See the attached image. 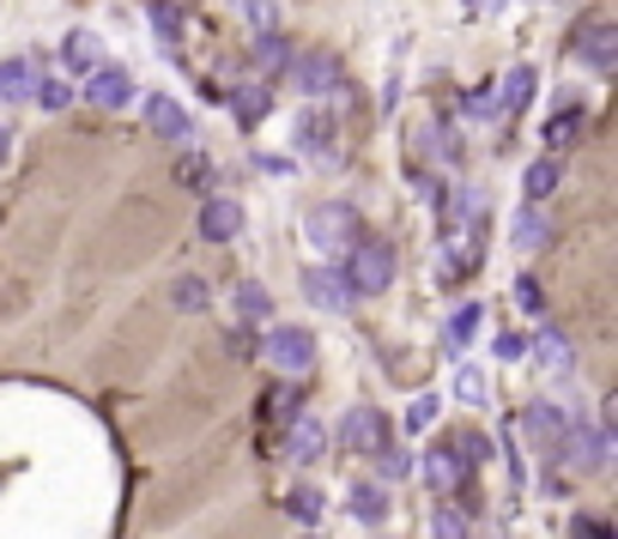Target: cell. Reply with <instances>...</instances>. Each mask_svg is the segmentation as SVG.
I'll return each instance as SVG.
<instances>
[{"label": "cell", "instance_id": "cell-1", "mask_svg": "<svg viewBox=\"0 0 618 539\" xmlns=\"http://www.w3.org/2000/svg\"><path fill=\"white\" fill-rule=\"evenodd\" d=\"M346 286H352V298H382V291L394 286V242L382 237H358L352 255L340 261Z\"/></svg>", "mask_w": 618, "mask_h": 539}, {"label": "cell", "instance_id": "cell-2", "mask_svg": "<svg viewBox=\"0 0 618 539\" xmlns=\"http://www.w3.org/2000/svg\"><path fill=\"white\" fill-rule=\"evenodd\" d=\"M303 237L321 255H352V242L364 237V213L346 207V200H321V207L303 213Z\"/></svg>", "mask_w": 618, "mask_h": 539}, {"label": "cell", "instance_id": "cell-3", "mask_svg": "<svg viewBox=\"0 0 618 539\" xmlns=\"http://www.w3.org/2000/svg\"><path fill=\"white\" fill-rule=\"evenodd\" d=\"M564 460H570L576 473H607L612 467V436H607V425H595V418H570L564 425V448H558Z\"/></svg>", "mask_w": 618, "mask_h": 539}, {"label": "cell", "instance_id": "cell-4", "mask_svg": "<svg viewBox=\"0 0 618 539\" xmlns=\"http://www.w3.org/2000/svg\"><path fill=\"white\" fill-rule=\"evenodd\" d=\"M570 55L583 61L588 73L607 80V73L618 68V24L600 19V12H595V19H583V24H576V37H570Z\"/></svg>", "mask_w": 618, "mask_h": 539}, {"label": "cell", "instance_id": "cell-5", "mask_svg": "<svg viewBox=\"0 0 618 539\" xmlns=\"http://www.w3.org/2000/svg\"><path fill=\"white\" fill-rule=\"evenodd\" d=\"M261 357L279 370V376H303V370L316 364V333L309 328H274L261 340Z\"/></svg>", "mask_w": 618, "mask_h": 539}, {"label": "cell", "instance_id": "cell-6", "mask_svg": "<svg viewBox=\"0 0 618 539\" xmlns=\"http://www.w3.org/2000/svg\"><path fill=\"white\" fill-rule=\"evenodd\" d=\"M389 443H394V425L377 413V406H352V413H346V425H340L346 455H377V448H389Z\"/></svg>", "mask_w": 618, "mask_h": 539}, {"label": "cell", "instance_id": "cell-7", "mask_svg": "<svg viewBox=\"0 0 618 539\" xmlns=\"http://www.w3.org/2000/svg\"><path fill=\"white\" fill-rule=\"evenodd\" d=\"M85 104H92V110H127V104H134V73L103 61L97 73H85Z\"/></svg>", "mask_w": 618, "mask_h": 539}, {"label": "cell", "instance_id": "cell-8", "mask_svg": "<svg viewBox=\"0 0 618 539\" xmlns=\"http://www.w3.org/2000/svg\"><path fill=\"white\" fill-rule=\"evenodd\" d=\"M564 406H552V401H534V406H522V418H515V431H527L539 443V455H558L564 448Z\"/></svg>", "mask_w": 618, "mask_h": 539}, {"label": "cell", "instance_id": "cell-9", "mask_svg": "<svg viewBox=\"0 0 618 539\" xmlns=\"http://www.w3.org/2000/svg\"><path fill=\"white\" fill-rule=\"evenodd\" d=\"M303 298L316 303V310H352V286H346L340 267H303Z\"/></svg>", "mask_w": 618, "mask_h": 539}, {"label": "cell", "instance_id": "cell-10", "mask_svg": "<svg viewBox=\"0 0 618 539\" xmlns=\"http://www.w3.org/2000/svg\"><path fill=\"white\" fill-rule=\"evenodd\" d=\"M291 80H298L309 97H328L333 85H340V61H333L328 49H309V55L291 61Z\"/></svg>", "mask_w": 618, "mask_h": 539}, {"label": "cell", "instance_id": "cell-11", "mask_svg": "<svg viewBox=\"0 0 618 539\" xmlns=\"http://www.w3.org/2000/svg\"><path fill=\"white\" fill-rule=\"evenodd\" d=\"M461 479H467V467L455 460V448H449V443L424 448V485H431L436 497H455V491H461Z\"/></svg>", "mask_w": 618, "mask_h": 539}, {"label": "cell", "instance_id": "cell-12", "mask_svg": "<svg viewBox=\"0 0 618 539\" xmlns=\"http://www.w3.org/2000/svg\"><path fill=\"white\" fill-rule=\"evenodd\" d=\"M527 357H539L546 376H570V370H576V352H570V340H564L558 328H539L534 340H527Z\"/></svg>", "mask_w": 618, "mask_h": 539}, {"label": "cell", "instance_id": "cell-13", "mask_svg": "<svg viewBox=\"0 0 618 539\" xmlns=\"http://www.w3.org/2000/svg\"><path fill=\"white\" fill-rule=\"evenodd\" d=\"M146 122L164 139H195V115L176 104V97H146Z\"/></svg>", "mask_w": 618, "mask_h": 539}, {"label": "cell", "instance_id": "cell-14", "mask_svg": "<svg viewBox=\"0 0 618 539\" xmlns=\"http://www.w3.org/2000/svg\"><path fill=\"white\" fill-rule=\"evenodd\" d=\"M328 455V425L321 418H298V425L286 431V460H298V467H309V460Z\"/></svg>", "mask_w": 618, "mask_h": 539}, {"label": "cell", "instance_id": "cell-15", "mask_svg": "<svg viewBox=\"0 0 618 539\" xmlns=\"http://www.w3.org/2000/svg\"><path fill=\"white\" fill-rule=\"evenodd\" d=\"M200 237L206 242H237L243 237V207L237 200H206L200 207Z\"/></svg>", "mask_w": 618, "mask_h": 539}, {"label": "cell", "instance_id": "cell-16", "mask_svg": "<svg viewBox=\"0 0 618 539\" xmlns=\"http://www.w3.org/2000/svg\"><path fill=\"white\" fill-rule=\"evenodd\" d=\"M31 92H37V61L31 55L0 61V104H31Z\"/></svg>", "mask_w": 618, "mask_h": 539}, {"label": "cell", "instance_id": "cell-17", "mask_svg": "<svg viewBox=\"0 0 618 539\" xmlns=\"http://www.w3.org/2000/svg\"><path fill=\"white\" fill-rule=\"evenodd\" d=\"M61 61H68L80 80H85V73H97L103 68V37L97 31H68V37H61Z\"/></svg>", "mask_w": 618, "mask_h": 539}, {"label": "cell", "instance_id": "cell-18", "mask_svg": "<svg viewBox=\"0 0 618 539\" xmlns=\"http://www.w3.org/2000/svg\"><path fill=\"white\" fill-rule=\"evenodd\" d=\"M534 92H539V73L527 68V61H522V68H509V73H504V85H497V115L527 110V104H534Z\"/></svg>", "mask_w": 618, "mask_h": 539}, {"label": "cell", "instance_id": "cell-19", "mask_svg": "<svg viewBox=\"0 0 618 539\" xmlns=\"http://www.w3.org/2000/svg\"><path fill=\"white\" fill-rule=\"evenodd\" d=\"M230 315H237V328H261L267 315H274V298H267V286L243 279V286L230 291Z\"/></svg>", "mask_w": 618, "mask_h": 539}, {"label": "cell", "instance_id": "cell-20", "mask_svg": "<svg viewBox=\"0 0 618 539\" xmlns=\"http://www.w3.org/2000/svg\"><path fill=\"white\" fill-rule=\"evenodd\" d=\"M230 115H237V127H261L274 115V92L267 85H237L230 92Z\"/></svg>", "mask_w": 618, "mask_h": 539}, {"label": "cell", "instance_id": "cell-21", "mask_svg": "<svg viewBox=\"0 0 618 539\" xmlns=\"http://www.w3.org/2000/svg\"><path fill=\"white\" fill-rule=\"evenodd\" d=\"M346 509H352L364 528H377V521L389 516V491H382V485H370V479H358V485H352V497H346Z\"/></svg>", "mask_w": 618, "mask_h": 539}, {"label": "cell", "instance_id": "cell-22", "mask_svg": "<svg viewBox=\"0 0 618 539\" xmlns=\"http://www.w3.org/2000/svg\"><path fill=\"white\" fill-rule=\"evenodd\" d=\"M249 61H255V68H261V73H291V61H298V49H291L286 37L274 31V37H255V55H249Z\"/></svg>", "mask_w": 618, "mask_h": 539}, {"label": "cell", "instance_id": "cell-23", "mask_svg": "<svg viewBox=\"0 0 618 539\" xmlns=\"http://www.w3.org/2000/svg\"><path fill=\"white\" fill-rule=\"evenodd\" d=\"M558 183H564V164H558V158H534V164H527V176H522L527 200H546V195H558Z\"/></svg>", "mask_w": 618, "mask_h": 539}, {"label": "cell", "instance_id": "cell-24", "mask_svg": "<svg viewBox=\"0 0 618 539\" xmlns=\"http://www.w3.org/2000/svg\"><path fill=\"white\" fill-rule=\"evenodd\" d=\"M230 12H237L255 37H274L279 31V7H274V0H230Z\"/></svg>", "mask_w": 618, "mask_h": 539}, {"label": "cell", "instance_id": "cell-25", "mask_svg": "<svg viewBox=\"0 0 618 539\" xmlns=\"http://www.w3.org/2000/svg\"><path fill=\"white\" fill-rule=\"evenodd\" d=\"M576 139H583V104H564V110L546 122V146L558 152V146H576Z\"/></svg>", "mask_w": 618, "mask_h": 539}, {"label": "cell", "instance_id": "cell-26", "mask_svg": "<svg viewBox=\"0 0 618 539\" xmlns=\"http://www.w3.org/2000/svg\"><path fill=\"white\" fill-rule=\"evenodd\" d=\"M286 516L291 521H321V516H328V497H321L316 485H291V491H286Z\"/></svg>", "mask_w": 618, "mask_h": 539}, {"label": "cell", "instance_id": "cell-27", "mask_svg": "<svg viewBox=\"0 0 618 539\" xmlns=\"http://www.w3.org/2000/svg\"><path fill=\"white\" fill-rule=\"evenodd\" d=\"M146 19H152V37H158L164 49H176V43H183V12H176L171 0H152V7H146Z\"/></svg>", "mask_w": 618, "mask_h": 539}, {"label": "cell", "instance_id": "cell-28", "mask_svg": "<svg viewBox=\"0 0 618 539\" xmlns=\"http://www.w3.org/2000/svg\"><path fill=\"white\" fill-rule=\"evenodd\" d=\"M431 539H473V521L461 516L455 504H436L431 509Z\"/></svg>", "mask_w": 618, "mask_h": 539}, {"label": "cell", "instance_id": "cell-29", "mask_svg": "<svg viewBox=\"0 0 618 539\" xmlns=\"http://www.w3.org/2000/svg\"><path fill=\"white\" fill-rule=\"evenodd\" d=\"M546 242H552L546 213H522V218H515V249H546Z\"/></svg>", "mask_w": 618, "mask_h": 539}, {"label": "cell", "instance_id": "cell-30", "mask_svg": "<svg viewBox=\"0 0 618 539\" xmlns=\"http://www.w3.org/2000/svg\"><path fill=\"white\" fill-rule=\"evenodd\" d=\"M171 303H176V310H183V315H195V310H206V279H195V273H183V279H176V286H171Z\"/></svg>", "mask_w": 618, "mask_h": 539}, {"label": "cell", "instance_id": "cell-31", "mask_svg": "<svg viewBox=\"0 0 618 539\" xmlns=\"http://www.w3.org/2000/svg\"><path fill=\"white\" fill-rule=\"evenodd\" d=\"M267 418H274V425L279 431H291V425H298V388H274V394H267Z\"/></svg>", "mask_w": 618, "mask_h": 539}, {"label": "cell", "instance_id": "cell-32", "mask_svg": "<svg viewBox=\"0 0 618 539\" xmlns=\"http://www.w3.org/2000/svg\"><path fill=\"white\" fill-rule=\"evenodd\" d=\"M480 303H461V310H455V322H449V345H467L473 340V333H480Z\"/></svg>", "mask_w": 618, "mask_h": 539}, {"label": "cell", "instance_id": "cell-33", "mask_svg": "<svg viewBox=\"0 0 618 539\" xmlns=\"http://www.w3.org/2000/svg\"><path fill=\"white\" fill-rule=\"evenodd\" d=\"M436 413H443V401H436V394H431V388H424V394H419V401H412V406H406V431H424V425H436Z\"/></svg>", "mask_w": 618, "mask_h": 539}, {"label": "cell", "instance_id": "cell-34", "mask_svg": "<svg viewBox=\"0 0 618 539\" xmlns=\"http://www.w3.org/2000/svg\"><path fill=\"white\" fill-rule=\"evenodd\" d=\"M377 467H382V479H406L412 473V455L401 443H389V448H377Z\"/></svg>", "mask_w": 618, "mask_h": 539}, {"label": "cell", "instance_id": "cell-35", "mask_svg": "<svg viewBox=\"0 0 618 539\" xmlns=\"http://www.w3.org/2000/svg\"><path fill=\"white\" fill-rule=\"evenodd\" d=\"M176 176H183L188 188H213V183H218L213 158H183V164H176Z\"/></svg>", "mask_w": 618, "mask_h": 539}, {"label": "cell", "instance_id": "cell-36", "mask_svg": "<svg viewBox=\"0 0 618 539\" xmlns=\"http://www.w3.org/2000/svg\"><path fill=\"white\" fill-rule=\"evenodd\" d=\"M455 401H467V406H480L485 401V376L473 364H461V376H455Z\"/></svg>", "mask_w": 618, "mask_h": 539}, {"label": "cell", "instance_id": "cell-37", "mask_svg": "<svg viewBox=\"0 0 618 539\" xmlns=\"http://www.w3.org/2000/svg\"><path fill=\"white\" fill-rule=\"evenodd\" d=\"M37 104H43V110H68L73 104V92H68V85H61V80H37Z\"/></svg>", "mask_w": 618, "mask_h": 539}, {"label": "cell", "instance_id": "cell-38", "mask_svg": "<svg viewBox=\"0 0 618 539\" xmlns=\"http://www.w3.org/2000/svg\"><path fill=\"white\" fill-rule=\"evenodd\" d=\"M303 146H316V152H328V158H333V122L309 115V122H303Z\"/></svg>", "mask_w": 618, "mask_h": 539}, {"label": "cell", "instance_id": "cell-39", "mask_svg": "<svg viewBox=\"0 0 618 539\" xmlns=\"http://www.w3.org/2000/svg\"><path fill=\"white\" fill-rule=\"evenodd\" d=\"M515 303H522L527 315H539V310H546V291H539V279H527V273L515 279Z\"/></svg>", "mask_w": 618, "mask_h": 539}, {"label": "cell", "instance_id": "cell-40", "mask_svg": "<svg viewBox=\"0 0 618 539\" xmlns=\"http://www.w3.org/2000/svg\"><path fill=\"white\" fill-rule=\"evenodd\" d=\"M570 539H612V528L595 516H570Z\"/></svg>", "mask_w": 618, "mask_h": 539}, {"label": "cell", "instance_id": "cell-41", "mask_svg": "<svg viewBox=\"0 0 618 539\" xmlns=\"http://www.w3.org/2000/svg\"><path fill=\"white\" fill-rule=\"evenodd\" d=\"M467 115H473V122H497V92H473Z\"/></svg>", "mask_w": 618, "mask_h": 539}, {"label": "cell", "instance_id": "cell-42", "mask_svg": "<svg viewBox=\"0 0 618 539\" xmlns=\"http://www.w3.org/2000/svg\"><path fill=\"white\" fill-rule=\"evenodd\" d=\"M497 357H515V364H522V357H527V340H522V333H504V340H497Z\"/></svg>", "mask_w": 618, "mask_h": 539}, {"label": "cell", "instance_id": "cell-43", "mask_svg": "<svg viewBox=\"0 0 618 539\" xmlns=\"http://www.w3.org/2000/svg\"><path fill=\"white\" fill-rule=\"evenodd\" d=\"M255 164H261L267 176H291V158H279V152H261V158H255Z\"/></svg>", "mask_w": 618, "mask_h": 539}, {"label": "cell", "instance_id": "cell-44", "mask_svg": "<svg viewBox=\"0 0 618 539\" xmlns=\"http://www.w3.org/2000/svg\"><path fill=\"white\" fill-rule=\"evenodd\" d=\"M497 7H504V0H473V12H480V19H492Z\"/></svg>", "mask_w": 618, "mask_h": 539}, {"label": "cell", "instance_id": "cell-45", "mask_svg": "<svg viewBox=\"0 0 618 539\" xmlns=\"http://www.w3.org/2000/svg\"><path fill=\"white\" fill-rule=\"evenodd\" d=\"M7 152H12V134H7V127H0V164H7Z\"/></svg>", "mask_w": 618, "mask_h": 539}]
</instances>
